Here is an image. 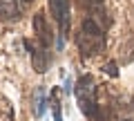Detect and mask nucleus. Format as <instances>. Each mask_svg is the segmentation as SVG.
<instances>
[{
  "instance_id": "1",
  "label": "nucleus",
  "mask_w": 134,
  "mask_h": 121,
  "mask_svg": "<svg viewBox=\"0 0 134 121\" xmlns=\"http://www.w3.org/2000/svg\"><path fill=\"white\" fill-rule=\"evenodd\" d=\"M76 45L85 56H96L105 49V34H103V27H100L96 20L85 18L76 34Z\"/></svg>"
},
{
  "instance_id": "2",
  "label": "nucleus",
  "mask_w": 134,
  "mask_h": 121,
  "mask_svg": "<svg viewBox=\"0 0 134 121\" xmlns=\"http://www.w3.org/2000/svg\"><path fill=\"white\" fill-rule=\"evenodd\" d=\"M76 99H78L81 110L85 112L87 117L94 114V110H96V87H94V78H92L90 74H85V76L78 78V83H76Z\"/></svg>"
},
{
  "instance_id": "3",
  "label": "nucleus",
  "mask_w": 134,
  "mask_h": 121,
  "mask_svg": "<svg viewBox=\"0 0 134 121\" xmlns=\"http://www.w3.org/2000/svg\"><path fill=\"white\" fill-rule=\"evenodd\" d=\"M52 5V11H54V18L58 20L63 34L69 29V0H49Z\"/></svg>"
},
{
  "instance_id": "4",
  "label": "nucleus",
  "mask_w": 134,
  "mask_h": 121,
  "mask_svg": "<svg viewBox=\"0 0 134 121\" xmlns=\"http://www.w3.org/2000/svg\"><path fill=\"white\" fill-rule=\"evenodd\" d=\"M23 14L20 0H0V18L2 20H18Z\"/></svg>"
},
{
  "instance_id": "5",
  "label": "nucleus",
  "mask_w": 134,
  "mask_h": 121,
  "mask_svg": "<svg viewBox=\"0 0 134 121\" xmlns=\"http://www.w3.org/2000/svg\"><path fill=\"white\" fill-rule=\"evenodd\" d=\"M34 29H36V36H38L40 45L47 47V45L52 43V31H49V25H47V20H45V14H43V11L36 14V18H34Z\"/></svg>"
},
{
  "instance_id": "6",
  "label": "nucleus",
  "mask_w": 134,
  "mask_h": 121,
  "mask_svg": "<svg viewBox=\"0 0 134 121\" xmlns=\"http://www.w3.org/2000/svg\"><path fill=\"white\" fill-rule=\"evenodd\" d=\"M0 121H14V108H11L9 99L0 94Z\"/></svg>"
},
{
  "instance_id": "7",
  "label": "nucleus",
  "mask_w": 134,
  "mask_h": 121,
  "mask_svg": "<svg viewBox=\"0 0 134 121\" xmlns=\"http://www.w3.org/2000/svg\"><path fill=\"white\" fill-rule=\"evenodd\" d=\"M25 2H31V0H25Z\"/></svg>"
}]
</instances>
